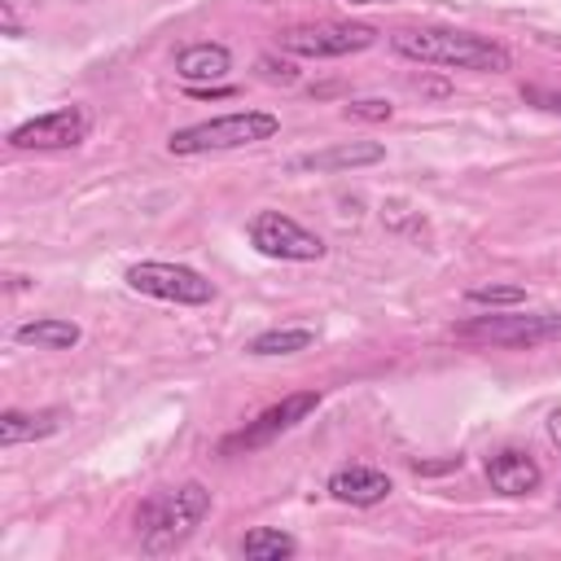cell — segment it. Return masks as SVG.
<instances>
[{"label":"cell","mask_w":561,"mask_h":561,"mask_svg":"<svg viewBox=\"0 0 561 561\" xmlns=\"http://www.w3.org/2000/svg\"><path fill=\"white\" fill-rule=\"evenodd\" d=\"M215 500L202 482H180V486H162L153 495H145L136 504V539L145 557H167L175 548H184L197 526L210 517Z\"/></svg>","instance_id":"obj_1"},{"label":"cell","mask_w":561,"mask_h":561,"mask_svg":"<svg viewBox=\"0 0 561 561\" xmlns=\"http://www.w3.org/2000/svg\"><path fill=\"white\" fill-rule=\"evenodd\" d=\"M390 48L403 61H421V66H443V70H491L504 75L513 70V53L486 35H469V31H447V26H421V31H394Z\"/></svg>","instance_id":"obj_2"},{"label":"cell","mask_w":561,"mask_h":561,"mask_svg":"<svg viewBox=\"0 0 561 561\" xmlns=\"http://www.w3.org/2000/svg\"><path fill=\"white\" fill-rule=\"evenodd\" d=\"M280 131V118L267 110H232L219 118H202L188 127H175L167 136V149L175 158H202V153H224V149H245L259 140H272Z\"/></svg>","instance_id":"obj_3"},{"label":"cell","mask_w":561,"mask_h":561,"mask_svg":"<svg viewBox=\"0 0 561 561\" xmlns=\"http://www.w3.org/2000/svg\"><path fill=\"white\" fill-rule=\"evenodd\" d=\"M460 342H482V346H543L561 342V311H491L460 320L451 329Z\"/></svg>","instance_id":"obj_4"},{"label":"cell","mask_w":561,"mask_h":561,"mask_svg":"<svg viewBox=\"0 0 561 561\" xmlns=\"http://www.w3.org/2000/svg\"><path fill=\"white\" fill-rule=\"evenodd\" d=\"M123 280H127V289H136L145 298L175 302V307H206V302H215V285L197 267H188V263L145 259V263H131Z\"/></svg>","instance_id":"obj_5"},{"label":"cell","mask_w":561,"mask_h":561,"mask_svg":"<svg viewBox=\"0 0 561 561\" xmlns=\"http://www.w3.org/2000/svg\"><path fill=\"white\" fill-rule=\"evenodd\" d=\"M276 44L294 57H351L377 44V26L368 22H298L276 35Z\"/></svg>","instance_id":"obj_6"},{"label":"cell","mask_w":561,"mask_h":561,"mask_svg":"<svg viewBox=\"0 0 561 561\" xmlns=\"http://www.w3.org/2000/svg\"><path fill=\"white\" fill-rule=\"evenodd\" d=\"M320 408V390H294V394H285L280 403H272V408H263L254 421H245L237 434H228L224 443H219V451L224 456H241V451H259V447H267V443H276L280 434H289V430H298L311 412Z\"/></svg>","instance_id":"obj_7"},{"label":"cell","mask_w":561,"mask_h":561,"mask_svg":"<svg viewBox=\"0 0 561 561\" xmlns=\"http://www.w3.org/2000/svg\"><path fill=\"white\" fill-rule=\"evenodd\" d=\"M245 237H250V245H254L259 254L280 259V263H316V259H324V250H329L311 228H302V224H298L294 215H285V210H259V215L250 219Z\"/></svg>","instance_id":"obj_8"},{"label":"cell","mask_w":561,"mask_h":561,"mask_svg":"<svg viewBox=\"0 0 561 561\" xmlns=\"http://www.w3.org/2000/svg\"><path fill=\"white\" fill-rule=\"evenodd\" d=\"M92 131V114L83 105H57L44 110L9 131V149H75Z\"/></svg>","instance_id":"obj_9"},{"label":"cell","mask_w":561,"mask_h":561,"mask_svg":"<svg viewBox=\"0 0 561 561\" xmlns=\"http://www.w3.org/2000/svg\"><path fill=\"white\" fill-rule=\"evenodd\" d=\"M390 491H394V482H390V473L377 469V465H342V469L329 473V495H333L337 504H351V508H373V504H381Z\"/></svg>","instance_id":"obj_10"},{"label":"cell","mask_w":561,"mask_h":561,"mask_svg":"<svg viewBox=\"0 0 561 561\" xmlns=\"http://www.w3.org/2000/svg\"><path fill=\"white\" fill-rule=\"evenodd\" d=\"M486 482H491V491L517 500V495H530V491L543 482V469H539V460H535L530 451L504 447V451H495V456L486 460Z\"/></svg>","instance_id":"obj_11"},{"label":"cell","mask_w":561,"mask_h":561,"mask_svg":"<svg viewBox=\"0 0 561 561\" xmlns=\"http://www.w3.org/2000/svg\"><path fill=\"white\" fill-rule=\"evenodd\" d=\"M386 158V145L377 140H346V145H329V149H311V153H298L289 158V171H355V167H373Z\"/></svg>","instance_id":"obj_12"},{"label":"cell","mask_w":561,"mask_h":561,"mask_svg":"<svg viewBox=\"0 0 561 561\" xmlns=\"http://www.w3.org/2000/svg\"><path fill=\"white\" fill-rule=\"evenodd\" d=\"M228 70H232V53H228V44H219V39H197V44H184V48L175 53V75H180L188 88H197V83H219Z\"/></svg>","instance_id":"obj_13"},{"label":"cell","mask_w":561,"mask_h":561,"mask_svg":"<svg viewBox=\"0 0 561 561\" xmlns=\"http://www.w3.org/2000/svg\"><path fill=\"white\" fill-rule=\"evenodd\" d=\"M66 421H70L66 408H35V412L9 408V412H0V447H18V443H31V438H48V434H57Z\"/></svg>","instance_id":"obj_14"},{"label":"cell","mask_w":561,"mask_h":561,"mask_svg":"<svg viewBox=\"0 0 561 561\" xmlns=\"http://www.w3.org/2000/svg\"><path fill=\"white\" fill-rule=\"evenodd\" d=\"M83 329L75 320H61V316H39V320H22L13 329V342L22 346H39V351H70L79 346Z\"/></svg>","instance_id":"obj_15"},{"label":"cell","mask_w":561,"mask_h":561,"mask_svg":"<svg viewBox=\"0 0 561 561\" xmlns=\"http://www.w3.org/2000/svg\"><path fill=\"white\" fill-rule=\"evenodd\" d=\"M316 346V329L307 324H289V329H263L245 342V355L254 359H276V355H298V351H311Z\"/></svg>","instance_id":"obj_16"},{"label":"cell","mask_w":561,"mask_h":561,"mask_svg":"<svg viewBox=\"0 0 561 561\" xmlns=\"http://www.w3.org/2000/svg\"><path fill=\"white\" fill-rule=\"evenodd\" d=\"M298 552V539L276 530V526H254L245 539H241V557L245 561H285Z\"/></svg>","instance_id":"obj_17"},{"label":"cell","mask_w":561,"mask_h":561,"mask_svg":"<svg viewBox=\"0 0 561 561\" xmlns=\"http://www.w3.org/2000/svg\"><path fill=\"white\" fill-rule=\"evenodd\" d=\"M473 307H522L526 302V289L522 285H473L469 294H465Z\"/></svg>","instance_id":"obj_18"},{"label":"cell","mask_w":561,"mask_h":561,"mask_svg":"<svg viewBox=\"0 0 561 561\" xmlns=\"http://www.w3.org/2000/svg\"><path fill=\"white\" fill-rule=\"evenodd\" d=\"M394 114V105L386 96H359L346 105V118H364V123H386Z\"/></svg>","instance_id":"obj_19"},{"label":"cell","mask_w":561,"mask_h":561,"mask_svg":"<svg viewBox=\"0 0 561 561\" xmlns=\"http://www.w3.org/2000/svg\"><path fill=\"white\" fill-rule=\"evenodd\" d=\"M259 75L267 83H298V66L289 57H276V53H263L259 57Z\"/></svg>","instance_id":"obj_20"},{"label":"cell","mask_w":561,"mask_h":561,"mask_svg":"<svg viewBox=\"0 0 561 561\" xmlns=\"http://www.w3.org/2000/svg\"><path fill=\"white\" fill-rule=\"evenodd\" d=\"M522 101H530L548 114H561V92H552V88H522Z\"/></svg>","instance_id":"obj_21"},{"label":"cell","mask_w":561,"mask_h":561,"mask_svg":"<svg viewBox=\"0 0 561 561\" xmlns=\"http://www.w3.org/2000/svg\"><path fill=\"white\" fill-rule=\"evenodd\" d=\"M0 26H4V35H9V39H22V35H26V26H22V18H18L13 0H4V4H0Z\"/></svg>","instance_id":"obj_22"},{"label":"cell","mask_w":561,"mask_h":561,"mask_svg":"<svg viewBox=\"0 0 561 561\" xmlns=\"http://www.w3.org/2000/svg\"><path fill=\"white\" fill-rule=\"evenodd\" d=\"M548 438L561 447V408H552V412H548Z\"/></svg>","instance_id":"obj_23"},{"label":"cell","mask_w":561,"mask_h":561,"mask_svg":"<svg viewBox=\"0 0 561 561\" xmlns=\"http://www.w3.org/2000/svg\"><path fill=\"white\" fill-rule=\"evenodd\" d=\"M346 4H390V0H346Z\"/></svg>","instance_id":"obj_24"},{"label":"cell","mask_w":561,"mask_h":561,"mask_svg":"<svg viewBox=\"0 0 561 561\" xmlns=\"http://www.w3.org/2000/svg\"><path fill=\"white\" fill-rule=\"evenodd\" d=\"M557 504H561V491H557Z\"/></svg>","instance_id":"obj_25"}]
</instances>
